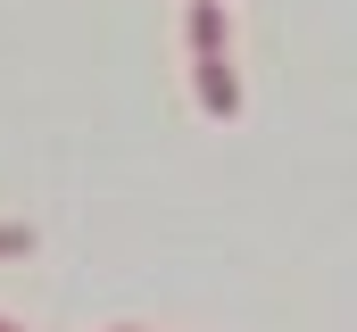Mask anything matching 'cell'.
Returning a JSON list of instances; mask_svg holds the SVG:
<instances>
[{"instance_id": "6da1fadb", "label": "cell", "mask_w": 357, "mask_h": 332, "mask_svg": "<svg viewBox=\"0 0 357 332\" xmlns=\"http://www.w3.org/2000/svg\"><path fill=\"white\" fill-rule=\"evenodd\" d=\"M199 108H208V116H233V108H241V83L225 67V42H199Z\"/></svg>"}, {"instance_id": "7a4b0ae2", "label": "cell", "mask_w": 357, "mask_h": 332, "mask_svg": "<svg viewBox=\"0 0 357 332\" xmlns=\"http://www.w3.org/2000/svg\"><path fill=\"white\" fill-rule=\"evenodd\" d=\"M17 249H25V233H17V225H0V257H17Z\"/></svg>"}, {"instance_id": "3957f363", "label": "cell", "mask_w": 357, "mask_h": 332, "mask_svg": "<svg viewBox=\"0 0 357 332\" xmlns=\"http://www.w3.org/2000/svg\"><path fill=\"white\" fill-rule=\"evenodd\" d=\"M0 332H8V324H0Z\"/></svg>"}]
</instances>
